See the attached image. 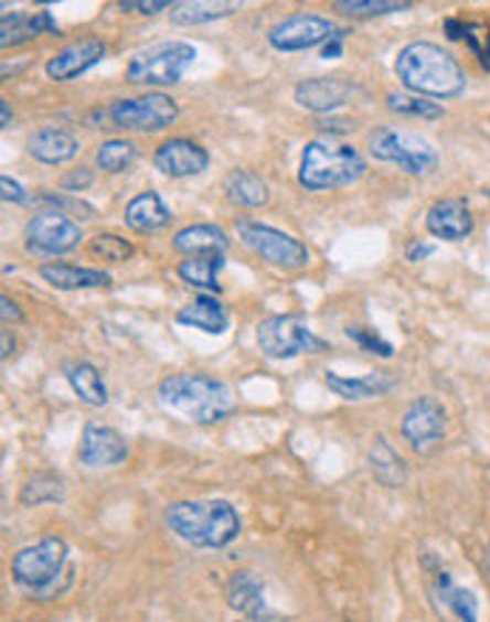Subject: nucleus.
<instances>
[{
    "mask_svg": "<svg viewBox=\"0 0 490 622\" xmlns=\"http://www.w3.org/2000/svg\"><path fill=\"white\" fill-rule=\"evenodd\" d=\"M394 74L408 94L425 99L462 97L468 88V77H465L459 60L432 40H414L400 49L397 60H394Z\"/></svg>",
    "mask_w": 490,
    "mask_h": 622,
    "instance_id": "nucleus-1",
    "label": "nucleus"
},
{
    "mask_svg": "<svg viewBox=\"0 0 490 622\" xmlns=\"http://www.w3.org/2000/svg\"><path fill=\"white\" fill-rule=\"evenodd\" d=\"M162 410L190 425H216L236 410V396L227 383L207 374H173L157 388Z\"/></svg>",
    "mask_w": 490,
    "mask_h": 622,
    "instance_id": "nucleus-2",
    "label": "nucleus"
},
{
    "mask_svg": "<svg viewBox=\"0 0 490 622\" xmlns=\"http://www.w3.org/2000/svg\"><path fill=\"white\" fill-rule=\"evenodd\" d=\"M164 524L196 549H224L242 535V518L230 501H177L164 510Z\"/></svg>",
    "mask_w": 490,
    "mask_h": 622,
    "instance_id": "nucleus-3",
    "label": "nucleus"
},
{
    "mask_svg": "<svg viewBox=\"0 0 490 622\" xmlns=\"http://www.w3.org/2000/svg\"><path fill=\"white\" fill-rule=\"evenodd\" d=\"M366 173V159L354 144L334 142V139H312L301 153L298 184L309 193H327V190L349 187L360 182Z\"/></svg>",
    "mask_w": 490,
    "mask_h": 622,
    "instance_id": "nucleus-4",
    "label": "nucleus"
},
{
    "mask_svg": "<svg viewBox=\"0 0 490 622\" xmlns=\"http://www.w3.org/2000/svg\"><path fill=\"white\" fill-rule=\"evenodd\" d=\"M196 46L188 40H162L151 43L148 49H139L125 68V79L131 85L145 88H164L177 85L188 74V68L196 63Z\"/></svg>",
    "mask_w": 490,
    "mask_h": 622,
    "instance_id": "nucleus-5",
    "label": "nucleus"
},
{
    "mask_svg": "<svg viewBox=\"0 0 490 622\" xmlns=\"http://www.w3.org/2000/svg\"><path fill=\"white\" fill-rule=\"evenodd\" d=\"M369 153L377 162L397 164L408 175H432L439 168V153L428 139L414 133V130L394 128V125H383V128L372 130Z\"/></svg>",
    "mask_w": 490,
    "mask_h": 622,
    "instance_id": "nucleus-6",
    "label": "nucleus"
},
{
    "mask_svg": "<svg viewBox=\"0 0 490 622\" xmlns=\"http://www.w3.org/2000/svg\"><path fill=\"white\" fill-rule=\"evenodd\" d=\"M255 343L269 360H292L301 354H321L327 348L309 329V323L298 314H273L262 320L255 329Z\"/></svg>",
    "mask_w": 490,
    "mask_h": 622,
    "instance_id": "nucleus-7",
    "label": "nucleus"
},
{
    "mask_svg": "<svg viewBox=\"0 0 490 622\" xmlns=\"http://www.w3.org/2000/svg\"><path fill=\"white\" fill-rule=\"evenodd\" d=\"M105 117L114 128L134 130V133H159L179 119V103L162 92H148L142 97L114 99L105 108Z\"/></svg>",
    "mask_w": 490,
    "mask_h": 622,
    "instance_id": "nucleus-8",
    "label": "nucleus"
},
{
    "mask_svg": "<svg viewBox=\"0 0 490 622\" xmlns=\"http://www.w3.org/2000/svg\"><path fill=\"white\" fill-rule=\"evenodd\" d=\"M238 238H242L244 247L249 253H255L267 264L278 266V269H303L309 264V249L307 244L295 238V235L284 233V229H275L269 224H262V221H249L242 218L236 224Z\"/></svg>",
    "mask_w": 490,
    "mask_h": 622,
    "instance_id": "nucleus-9",
    "label": "nucleus"
},
{
    "mask_svg": "<svg viewBox=\"0 0 490 622\" xmlns=\"http://www.w3.org/2000/svg\"><path fill=\"white\" fill-rule=\"evenodd\" d=\"M68 560V544L57 535H46L38 544L23 546L12 558L14 583L23 589L43 591L54 583Z\"/></svg>",
    "mask_w": 490,
    "mask_h": 622,
    "instance_id": "nucleus-10",
    "label": "nucleus"
},
{
    "mask_svg": "<svg viewBox=\"0 0 490 622\" xmlns=\"http://www.w3.org/2000/svg\"><path fill=\"white\" fill-rule=\"evenodd\" d=\"M23 238H26V249L32 255H66L79 247L83 229L68 215L43 210L26 221Z\"/></svg>",
    "mask_w": 490,
    "mask_h": 622,
    "instance_id": "nucleus-11",
    "label": "nucleus"
},
{
    "mask_svg": "<svg viewBox=\"0 0 490 622\" xmlns=\"http://www.w3.org/2000/svg\"><path fill=\"white\" fill-rule=\"evenodd\" d=\"M400 433L414 453H432L445 439V408L434 396H419L403 414Z\"/></svg>",
    "mask_w": 490,
    "mask_h": 622,
    "instance_id": "nucleus-12",
    "label": "nucleus"
},
{
    "mask_svg": "<svg viewBox=\"0 0 490 622\" xmlns=\"http://www.w3.org/2000/svg\"><path fill=\"white\" fill-rule=\"evenodd\" d=\"M338 32L334 23L321 14H292L269 29L267 40L275 52H307V49L323 46L332 34Z\"/></svg>",
    "mask_w": 490,
    "mask_h": 622,
    "instance_id": "nucleus-13",
    "label": "nucleus"
},
{
    "mask_svg": "<svg viewBox=\"0 0 490 622\" xmlns=\"http://www.w3.org/2000/svg\"><path fill=\"white\" fill-rule=\"evenodd\" d=\"M79 464L92 467V470H103V467H119L128 459V441L119 430L108 428V425H97L88 421L79 436L77 448Z\"/></svg>",
    "mask_w": 490,
    "mask_h": 622,
    "instance_id": "nucleus-14",
    "label": "nucleus"
},
{
    "mask_svg": "<svg viewBox=\"0 0 490 622\" xmlns=\"http://www.w3.org/2000/svg\"><path fill=\"white\" fill-rule=\"evenodd\" d=\"M108 46L99 37H79L68 46L60 49L52 60L46 63V77L54 83H72L79 74L92 72L94 65L103 63Z\"/></svg>",
    "mask_w": 490,
    "mask_h": 622,
    "instance_id": "nucleus-15",
    "label": "nucleus"
},
{
    "mask_svg": "<svg viewBox=\"0 0 490 622\" xmlns=\"http://www.w3.org/2000/svg\"><path fill=\"white\" fill-rule=\"evenodd\" d=\"M227 605L247 622H284L278 611L267 605L264 583L253 571H233L227 580Z\"/></svg>",
    "mask_w": 490,
    "mask_h": 622,
    "instance_id": "nucleus-16",
    "label": "nucleus"
},
{
    "mask_svg": "<svg viewBox=\"0 0 490 622\" xmlns=\"http://www.w3.org/2000/svg\"><path fill=\"white\" fill-rule=\"evenodd\" d=\"M210 164V153L193 139H168L153 150V168L168 179H190L204 173Z\"/></svg>",
    "mask_w": 490,
    "mask_h": 622,
    "instance_id": "nucleus-17",
    "label": "nucleus"
},
{
    "mask_svg": "<svg viewBox=\"0 0 490 622\" xmlns=\"http://www.w3.org/2000/svg\"><path fill=\"white\" fill-rule=\"evenodd\" d=\"M354 85L343 77H312L295 85V103L312 114H329L347 103Z\"/></svg>",
    "mask_w": 490,
    "mask_h": 622,
    "instance_id": "nucleus-18",
    "label": "nucleus"
},
{
    "mask_svg": "<svg viewBox=\"0 0 490 622\" xmlns=\"http://www.w3.org/2000/svg\"><path fill=\"white\" fill-rule=\"evenodd\" d=\"M425 229L434 235V238L443 240H465L471 238L473 233V215L468 210V204L462 199H443V202L434 204L425 215Z\"/></svg>",
    "mask_w": 490,
    "mask_h": 622,
    "instance_id": "nucleus-19",
    "label": "nucleus"
},
{
    "mask_svg": "<svg viewBox=\"0 0 490 622\" xmlns=\"http://www.w3.org/2000/svg\"><path fill=\"white\" fill-rule=\"evenodd\" d=\"M327 385L334 396L347 403H366L386 396L397 385V376L392 371H372L366 376H343L338 371H327Z\"/></svg>",
    "mask_w": 490,
    "mask_h": 622,
    "instance_id": "nucleus-20",
    "label": "nucleus"
},
{
    "mask_svg": "<svg viewBox=\"0 0 490 622\" xmlns=\"http://www.w3.org/2000/svg\"><path fill=\"white\" fill-rule=\"evenodd\" d=\"M26 148L32 159L40 164H66L79 153V139L66 128H40L26 139Z\"/></svg>",
    "mask_w": 490,
    "mask_h": 622,
    "instance_id": "nucleus-21",
    "label": "nucleus"
},
{
    "mask_svg": "<svg viewBox=\"0 0 490 622\" xmlns=\"http://www.w3.org/2000/svg\"><path fill=\"white\" fill-rule=\"evenodd\" d=\"M177 323L204 334H224L230 329V311L216 294H199L177 311Z\"/></svg>",
    "mask_w": 490,
    "mask_h": 622,
    "instance_id": "nucleus-22",
    "label": "nucleus"
},
{
    "mask_svg": "<svg viewBox=\"0 0 490 622\" xmlns=\"http://www.w3.org/2000/svg\"><path fill=\"white\" fill-rule=\"evenodd\" d=\"M40 278L49 286L60 289V292H79V289H108L111 286V275L103 269H85V266L72 264H43L38 269Z\"/></svg>",
    "mask_w": 490,
    "mask_h": 622,
    "instance_id": "nucleus-23",
    "label": "nucleus"
},
{
    "mask_svg": "<svg viewBox=\"0 0 490 622\" xmlns=\"http://www.w3.org/2000/svg\"><path fill=\"white\" fill-rule=\"evenodd\" d=\"M46 32H57L52 12H12L0 18V46L3 49L32 43Z\"/></svg>",
    "mask_w": 490,
    "mask_h": 622,
    "instance_id": "nucleus-24",
    "label": "nucleus"
},
{
    "mask_svg": "<svg viewBox=\"0 0 490 622\" xmlns=\"http://www.w3.org/2000/svg\"><path fill=\"white\" fill-rule=\"evenodd\" d=\"M168 224L170 210L164 207L162 195L153 193V190H145L125 204V227L134 229V233H159Z\"/></svg>",
    "mask_w": 490,
    "mask_h": 622,
    "instance_id": "nucleus-25",
    "label": "nucleus"
},
{
    "mask_svg": "<svg viewBox=\"0 0 490 622\" xmlns=\"http://www.w3.org/2000/svg\"><path fill=\"white\" fill-rule=\"evenodd\" d=\"M170 247L179 255H188V258L207 253L224 255L230 249V235L219 224H190V227H182L173 235Z\"/></svg>",
    "mask_w": 490,
    "mask_h": 622,
    "instance_id": "nucleus-26",
    "label": "nucleus"
},
{
    "mask_svg": "<svg viewBox=\"0 0 490 622\" xmlns=\"http://www.w3.org/2000/svg\"><path fill=\"white\" fill-rule=\"evenodd\" d=\"M369 467H372V475L380 486H386V490L406 486L408 464L406 459L392 448V441H388L386 436H377L372 448H369Z\"/></svg>",
    "mask_w": 490,
    "mask_h": 622,
    "instance_id": "nucleus-27",
    "label": "nucleus"
},
{
    "mask_svg": "<svg viewBox=\"0 0 490 622\" xmlns=\"http://www.w3.org/2000/svg\"><path fill=\"white\" fill-rule=\"evenodd\" d=\"M224 199H227L233 207L255 210V207H264V204L269 202V187L258 173L236 168L230 170L227 179H224Z\"/></svg>",
    "mask_w": 490,
    "mask_h": 622,
    "instance_id": "nucleus-28",
    "label": "nucleus"
},
{
    "mask_svg": "<svg viewBox=\"0 0 490 622\" xmlns=\"http://www.w3.org/2000/svg\"><path fill=\"white\" fill-rule=\"evenodd\" d=\"M434 597H437V603H443V609L457 622H479L477 594L454 583V577L448 571H437Z\"/></svg>",
    "mask_w": 490,
    "mask_h": 622,
    "instance_id": "nucleus-29",
    "label": "nucleus"
},
{
    "mask_svg": "<svg viewBox=\"0 0 490 622\" xmlns=\"http://www.w3.org/2000/svg\"><path fill=\"white\" fill-rule=\"evenodd\" d=\"M242 3H227V0H182L170 9V23L173 26H202L213 20H224L236 14Z\"/></svg>",
    "mask_w": 490,
    "mask_h": 622,
    "instance_id": "nucleus-30",
    "label": "nucleus"
},
{
    "mask_svg": "<svg viewBox=\"0 0 490 622\" xmlns=\"http://www.w3.org/2000/svg\"><path fill=\"white\" fill-rule=\"evenodd\" d=\"M66 379L83 405H88V408L108 405V385H105L103 374H99V368L94 363L77 360V363H72L66 368Z\"/></svg>",
    "mask_w": 490,
    "mask_h": 622,
    "instance_id": "nucleus-31",
    "label": "nucleus"
},
{
    "mask_svg": "<svg viewBox=\"0 0 490 622\" xmlns=\"http://www.w3.org/2000/svg\"><path fill=\"white\" fill-rule=\"evenodd\" d=\"M224 269V255L222 253H207V255H193V258L179 264V278L193 289H204L207 294H219V272Z\"/></svg>",
    "mask_w": 490,
    "mask_h": 622,
    "instance_id": "nucleus-32",
    "label": "nucleus"
},
{
    "mask_svg": "<svg viewBox=\"0 0 490 622\" xmlns=\"http://www.w3.org/2000/svg\"><path fill=\"white\" fill-rule=\"evenodd\" d=\"M66 498V479L60 473H34L23 481L20 486V504L23 506H43V504H60Z\"/></svg>",
    "mask_w": 490,
    "mask_h": 622,
    "instance_id": "nucleus-33",
    "label": "nucleus"
},
{
    "mask_svg": "<svg viewBox=\"0 0 490 622\" xmlns=\"http://www.w3.org/2000/svg\"><path fill=\"white\" fill-rule=\"evenodd\" d=\"M412 0H334L332 9L347 18H383V14L408 12Z\"/></svg>",
    "mask_w": 490,
    "mask_h": 622,
    "instance_id": "nucleus-34",
    "label": "nucleus"
},
{
    "mask_svg": "<svg viewBox=\"0 0 490 622\" xmlns=\"http://www.w3.org/2000/svg\"><path fill=\"white\" fill-rule=\"evenodd\" d=\"M137 159V144L131 139H108L97 148V164L105 173H122Z\"/></svg>",
    "mask_w": 490,
    "mask_h": 622,
    "instance_id": "nucleus-35",
    "label": "nucleus"
},
{
    "mask_svg": "<svg viewBox=\"0 0 490 622\" xmlns=\"http://www.w3.org/2000/svg\"><path fill=\"white\" fill-rule=\"evenodd\" d=\"M386 108L400 117H414V119H439L445 114L443 105L432 103V99L417 97V94H388Z\"/></svg>",
    "mask_w": 490,
    "mask_h": 622,
    "instance_id": "nucleus-36",
    "label": "nucleus"
},
{
    "mask_svg": "<svg viewBox=\"0 0 490 622\" xmlns=\"http://www.w3.org/2000/svg\"><path fill=\"white\" fill-rule=\"evenodd\" d=\"M88 253L99 260H108V264H125L134 258V244L114 233H97L88 240Z\"/></svg>",
    "mask_w": 490,
    "mask_h": 622,
    "instance_id": "nucleus-37",
    "label": "nucleus"
},
{
    "mask_svg": "<svg viewBox=\"0 0 490 622\" xmlns=\"http://www.w3.org/2000/svg\"><path fill=\"white\" fill-rule=\"evenodd\" d=\"M347 337L358 345L360 351H369L374 357L388 360L394 354V345L388 340H383L374 329H366V325H349Z\"/></svg>",
    "mask_w": 490,
    "mask_h": 622,
    "instance_id": "nucleus-38",
    "label": "nucleus"
},
{
    "mask_svg": "<svg viewBox=\"0 0 490 622\" xmlns=\"http://www.w3.org/2000/svg\"><path fill=\"white\" fill-rule=\"evenodd\" d=\"M34 204H40V207H52L54 213L77 215V218H92L94 215V207H88V204L79 202V199H72V195H63V193H49V190L34 195Z\"/></svg>",
    "mask_w": 490,
    "mask_h": 622,
    "instance_id": "nucleus-39",
    "label": "nucleus"
},
{
    "mask_svg": "<svg viewBox=\"0 0 490 622\" xmlns=\"http://www.w3.org/2000/svg\"><path fill=\"white\" fill-rule=\"evenodd\" d=\"M465 43L477 54L479 65L484 72H490V26L479 23V20H465Z\"/></svg>",
    "mask_w": 490,
    "mask_h": 622,
    "instance_id": "nucleus-40",
    "label": "nucleus"
},
{
    "mask_svg": "<svg viewBox=\"0 0 490 622\" xmlns=\"http://www.w3.org/2000/svg\"><path fill=\"white\" fill-rule=\"evenodd\" d=\"M119 9L122 12H131V14H159V12H170L173 9V3L170 0H122L119 3Z\"/></svg>",
    "mask_w": 490,
    "mask_h": 622,
    "instance_id": "nucleus-41",
    "label": "nucleus"
},
{
    "mask_svg": "<svg viewBox=\"0 0 490 622\" xmlns=\"http://www.w3.org/2000/svg\"><path fill=\"white\" fill-rule=\"evenodd\" d=\"M92 184H94L92 168H77L72 170V173L63 175V190H68V193H83V190H88Z\"/></svg>",
    "mask_w": 490,
    "mask_h": 622,
    "instance_id": "nucleus-42",
    "label": "nucleus"
},
{
    "mask_svg": "<svg viewBox=\"0 0 490 622\" xmlns=\"http://www.w3.org/2000/svg\"><path fill=\"white\" fill-rule=\"evenodd\" d=\"M0 199L7 204H26L29 195L26 190L20 187V182H14L12 175H0Z\"/></svg>",
    "mask_w": 490,
    "mask_h": 622,
    "instance_id": "nucleus-43",
    "label": "nucleus"
},
{
    "mask_svg": "<svg viewBox=\"0 0 490 622\" xmlns=\"http://www.w3.org/2000/svg\"><path fill=\"white\" fill-rule=\"evenodd\" d=\"M347 29H338V32L332 34V37L323 43V49H321V57L323 60H338L340 54H343V46H347Z\"/></svg>",
    "mask_w": 490,
    "mask_h": 622,
    "instance_id": "nucleus-44",
    "label": "nucleus"
},
{
    "mask_svg": "<svg viewBox=\"0 0 490 622\" xmlns=\"http://www.w3.org/2000/svg\"><path fill=\"white\" fill-rule=\"evenodd\" d=\"M0 318H3V323H23V311H20V305L14 303L12 298H0Z\"/></svg>",
    "mask_w": 490,
    "mask_h": 622,
    "instance_id": "nucleus-45",
    "label": "nucleus"
},
{
    "mask_svg": "<svg viewBox=\"0 0 490 622\" xmlns=\"http://www.w3.org/2000/svg\"><path fill=\"white\" fill-rule=\"evenodd\" d=\"M445 34H448V40H462L465 37V20H459V18L445 20Z\"/></svg>",
    "mask_w": 490,
    "mask_h": 622,
    "instance_id": "nucleus-46",
    "label": "nucleus"
},
{
    "mask_svg": "<svg viewBox=\"0 0 490 622\" xmlns=\"http://www.w3.org/2000/svg\"><path fill=\"white\" fill-rule=\"evenodd\" d=\"M434 253V247H428V244H419V240H414L412 247H408V260H414V264H417V260H423V258H428V255Z\"/></svg>",
    "mask_w": 490,
    "mask_h": 622,
    "instance_id": "nucleus-47",
    "label": "nucleus"
},
{
    "mask_svg": "<svg viewBox=\"0 0 490 622\" xmlns=\"http://www.w3.org/2000/svg\"><path fill=\"white\" fill-rule=\"evenodd\" d=\"M12 125V108H9V99H0V128L7 130Z\"/></svg>",
    "mask_w": 490,
    "mask_h": 622,
    "instance_id": "nucleus-48",
    "label": "nucleus"
},
{
    "mask_svg": "<svg viewBox=\"0 0 490 622\" xmlns=\"http://www.w3.org/2000/svg\"><path fill=\"white\" fill-rule=\"evenodd\" d=\"M0 343H3V351H0V357L9 360V354H12L14 343H9V329H3V334H0Z\"/></svg>",
    "mask_w": 490,
    "mask_h": 622,
    "instance_id": "nucleus-49",
    "label": "nucleus"
},
{
    "mask_svg": "<svg viewBox=\"0 0 490 622\" xmlns=\"http://www.w3.org/2000/svg\"><path fill=\"white\" fill-rule=\"evenodd\" d=\"M484 571H488V577H490V546H488V551H484Z\"/></svg>",
    "mask_w": 490,
    "mask_h": 622,
    "instance_id": "nucleus-50",
    "label": "nucleus"
},
{
    "mask_svg": "<svg viewBox=\"0 0 490 622\" xmlns=\"http://www.w3.org/2000/svg\"><path fill=\"white\" fill-rule=\"evenodd\" d=\"M12 622H18V620H12Z\"/></svg>",
    "mask_w": 490,
    "mask_h": 622,
    "instance_id": "nucleus-51",
    "label": "nucleus"
}]
</instances>
